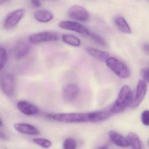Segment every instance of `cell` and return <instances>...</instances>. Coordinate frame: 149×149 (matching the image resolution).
I'll return each mask as SVG.
<instances>
[{
  "mask_svg": "<svg viewBox=\"0 0 149 149\" xmlns=\"http://www.w3.org/2000/svg\"><path fill=\"white\" fill-rule=\"evenodd\" d=\"M95 117V112L89 113H63L56 114L52 116L54 120L65 123L93 122Z\"/></svg>",
  "mask_w": 149,
  "mask_h": 149,
  "instance_id": "1",
  "label": "cell"
},
{
  "mask_svg": "<svg viewBox=\"0 0 149 149\" xmlns=\"http://www.w3.org/2000/svg\"><path fill=\"white\" fill-rule=\"evenodd\" d=\"M133 100V93L129 87L125 85L122 87L116 101L110 108L112 113H118L124 111L131 104Z\"/></svg>",
  "mask_w": 149,
  "mask_h": 149,
  "instance_id": "2",
  "label": "cell"
},
{
  "mask_svg": "<svg viewBox=\"0 0 149 149\" xmlns=\"http://www.w3.org/2000/svg\"><path fill=\"white\" fill-rule=\"evenodd\" d=\"M105 61L108 67L116 75L121 78H129L130 75V71L122 61L113 57H109Z\"/></svg>",
  "mask_w": 149,
  "mask_h": 149,
  "instance_id": "3",
  "label": "cell"
},
{
  "mask_svg": "<svg viewBox=\"0 0 149 149\" xmlns=\"http://www.w3.org/2000/svg\"><path fill=\"white\" fill-rule=\"evenodd\" d=\"M25 11L24 9H18L8 14L3 22L4 29H10L15 27L24 16Z\"/></svg>",
  "mask_w": 149,
  "mask_h": 149,
  "instance_id": "4",
  "label": "cell"
},
{
  "mask_svg": "<svg viewBox=\"0 0 149 149\" xmlns=\"http://www.w3.org/2000/svg\"><path fill=\"white\" fill-rule=\"evenodd\" d=\"M0 87L4 94L9 97L15 93V79L11 73L5 74L0 78Z\"/></svg>",
  "mask_w": 149,
  "mask_h": 149,
  "instance_id": "5",
  "label": "cell"
},
{
  "mask_svg": "<svg viewBox=\"0 0 149 149\" xmlns=\"http://www.w3.org/2000/svg\"><path fill=\"white\" fill-rule=\"evenodd\" d=\"M59 36L52 31H42L32 34L29 38L31 43L38 44L44 42L56 41L58 40Z\"/></svg>",
  "mask_w": 149,
  "mask_h": 149,
  "instance_id": "6",
  "label": "cell"
},
{
  "mask_svg": "<svg viewBox=\"0 0 149 149\" xmlns=\"http://www.w3.org/2000/svg\"><path fill=\"white\" fill-rule=\"evenodd\" d=\"M58 26L63 29L75 31L82 35L90 36L91 34V32L86 27L78 22L62 21L59 23Z\"/></svg>",
  "mask_w": 149,
  "mask_h": 149,
  "instance_id": "7",
  "label": "cell"
},
{
  "mask_svg": "<svg viewBox=\"0 0 149 149\" xmlns=\"http://www.w3.org/2000/svg\"><path fill=\"white\" fill-rule=\"evenodd\" d=\"M68 15L72 19L81 22L87 21L89 17L87 10L79 5H74L71 7L68 10Z\"/></svg>",
  "mask_w": 149,
  "mask_h": 149,
  "instance_id": "8",
  "label": "cell"
},
{
  "mask_svg": "<svg viewBox=\"0 0 149 149\" xmlns=\"http://www.w3.org/2000/svg\"><path fill=\"white\" fill-rule=\"evenodd\" d=\"M148 85L144 80H140L136 87L135 96L132 100L131 106L133 108L138 107L146 96L148 92Z\"/></svg>",
  "mask_w": 149,
  "mask_h": 149,
  "instance_id": "9",
  "label": "cell"
},
{
  "mask_svg": "<svg viewBox=\"0 0 149 149\" xmlns=\"http://www.w3.org/2000/svg\"><path fill=\"white\" fill-rule=\"evenodd\" d=\"M79 92V88L76 84H68L64 88L63 96L68 101H73L77 98Z\"/></svg>",
  "mask_w": 149,
  "mask_h": 149,
  "instance_id": "10",
  "label": "cell"
},
{
  "mask_svg": "<svg viewBox=\"0 0 149 149\" xmlns=\"http://www.w3.org/2000/svg\"><path fill=\"white\" fill-rule=\"evenodd\" d=\"M15 129L20 134L30 135H37L40 134L37 128L30 124L18 123L14 124Z\"/></svg>",
  "mask_w": 149,
  "mask_h": 149,
  "instance_id": "11",
  "label": "cell"
},
{
  "mask_svg": "<svg viewBox=\"0 0 149 149\" xmlns=\"http://www.w3.org/2000/svg\"><path fill=\"white\" fill-rule=\"evenodd\" d=\"M17 106L19 111L25 115H35L38 113V109L36 106L26 101H19Z\"/></svg>",
  "mask_w": 149,
  "mask_h": 149,
  "instance_id": "12",
  "label": "cell"
},
{
  "mask_svg": "<svg viewBox=\"0 0 149 149\" xmlns=\"http://www.w3.org/2000/svg\"><path fill=\"white\" fill-rule=\"evenodd\" d=\"M108 134L111 141L117 146L123 148H127L129 146L127 139L117 132L110 131L109 132Z\"/></svg>",
  "mask_w": 149,
  "mask_h": 149,
  "instance_id": "13",
  "label": "cell"
},
{
  "mask_svg": "<svg viewBox=\"0 0 149 149\" xmlns=\"http://www.w3.org/2000/svg\"><path fill=\"white\" fill-rule=\"evenodd\" d=\"M30 46L25 42H20L16 45L15 49V55L16 59H22L29 53Z\"/></svg>",
  "mask_w": 149,
  "mask_h": 149,
  "instance_id": "14",
  "label": "cell"
},
{
  "mask_svg": "<svg viewBox=\"0 0 149 149\" xmlns=\"http://www.w3.org/2000/svg\"><path fill=\"white\" fill-rule=\"evenodd\" d=\"M114 23L120 31L126 34H131V28L124 17L122 16H117L115 18Z\"/></svg>",
  "mask_w": 149,
  "mask_h": 149,
  "instance_id": "15",
  "label": "cell"
},
{
  "mask_svg": "<svg viewBox=\"0 0 149 149\" xmlns=\"http://www.w3.org/2000/svg\"><path fill=\"white\" fill-rule=\"evenodd\" d=\"M86 51L88 55L101 61H106L109 57L108 52L95 48L88 47L86 49Z\"/></svg>",
  "mask_w": 149,
  "mask_h": 149,
  "instance_id": "16",
  "label": "cell"
},
{
  "mask_svg": "<svg viewBox=\"0 0 149 149\" xmlns=\"http://www.w3.org/2000/svg\"><path fill=\"white\" fill-rule=\"evenodd\" d=\"M36 20L42 23H46L51 21L53 18L52 13L45 9L39 10L34 13Z\"/></svg>",
  "mask_w": 149,
  "mask_h": 149,
  "instance_id": "17",
  "label": "cell"
},
{
  "mask_svg": "<svg viewBox=\"0 0 149 149\" xmlns=\"http://www.w3.org/2000/svg\"><path fill=\"white\" fill-rule=\"evenodd\" d=\"M127 139L131 149H143L141 141L139 136L134 133L129 134Z\"/></svg>",
  "mask_w": 149,
  "mask_h": 149,
  "instance_id": "18",
  "label": "cell"
},
{
  "mask_svg": "<svg viewBox=\"0 0 149 149\" xmlns=\"http://www.w3.org/2000/svg\"><path fill=\"white\" fill-rule=\"evenodd\" d=\"M62 39L65 43L75 47L79 46L81 44L80 39L77 37L72 34H64L62 36Z\"/></svg>",
  "mask_w": 149,
  "mask_h": 149,
  "instance_id": "19",
  "label": "cell"
},
{
  "mask_svg": "<svg viewBox=\"0 0 149 149\" xmlns=\"http://www.w3.org/2000/svg\"><path fill=\"white\" fill-rule=\"evenodd\" d=\"M112 114L113 113L110 111V108L109 110L95 112V117L93 122H98L104 120L110 117Z\"/></svg>",
  "mask_w": 149,
  "mask_h": 149,
  "instance_id": "20",
  "label": "cell"
},
{
  "mask_svg": "<svg viewBox=\"0 0 149 149\" xmlns=\"http://www.w3.org/2000/svg\"><path fill=\"white\" fill-rule=\"evenodd\" d=\"M8 59V53L6 50L3 47H0V71L6 65Z\"/></svg>",
  "mask_w": 149,
  "mask_h": 149,
  "instance_id": "21",
  "label": "cell"
},
{
  "mask_svg": "<svg viewBox=\"0 0 149 149\" xmlns=\"http://www.w3.org/2000/svg\"><path fill=\"white\" fill-rule=\"evenodd\" d=\"M33 142L37 145L45 148H48L52 145V143L50 141L43 138H35L33 140Z\"/></svg>",
  "mask_w": 149,
  "mask_h": 149,
  "instance_id": "22",
  "label": "cell"
},
{
  "mask_svg": "<svg viewBox=\"0 0 149 149\" xmlns=\"http://www.w3.org/2000/svg\"><path fill=\"white\" fill-rule=\"evenodd\" d=\"M77 143L73 138H69L65 139L63 143L64 149H76Z\"/></svg>",
  "mask_w": 149,
  "mask_h": 149,
  "instance_id": "23",
  "label": "cell"
},
{
  "mask_svg": "<svg viewBox=\"0 0 149 149\" xmlns=\"http://www.w3.org/2000/svg\"><path fill=\"white\" fill-rule=\"evenodd\" d=\"M90 36L92 39L96 43L101 45V46H107V42L101 36H100L98 34H95V33H92L90 34Z\"/></svg>",
  "mask_w": 149,
  "mask_h": 149,
  "instance_id": "24",
  "label": "cell"
},
{
  "mask_svg": "<svg viewBox=\"0 0 149 149\" xmlns=\"http://www.w3.org/2000/svg\"><path fill=\"white\" fill-rule=\"evenodd\" d=\"M142 123L145 126H149V111L146 110L143 112L141 115Z\"/></svg>",
  "mask_w": 149,
  "mask_h": 149,
  "instance_id": "25",
  "label": "cell"
},
{
  "mask_svg": "<svg viewBox=\"0 0 149 149\" xmlns=\"http://www.w3.org/2000/svg\"><path fill=\"white\" fill-rule=\"evenodd\" d=\"M141 75L144 80L149 83V68L147 67L142 69Z\"/></svg>",
  "mask_w": 149,
  "mask_h": 149,
  "instance_id": "26",
  "label": "cell"
},
{
  "mask_svg": "<svg viewBox=\"0 0 149 149\" xmlns=\"http://www.w3.org/2000/svg\"><path fill=\"white\" fill-rule=\"evenodd\" d=\"M31 3L32 5L36 8H39L42 5L41 1L38 0H33L31 1Z\"/></svg>",
  "mask_w": 149,
  "mask_h": 149,
  "instance_id": "27",
  "label": "cell"
},
{
  "mask_svg": "<svg viewBox=\"0 0 149 149\" xmlns=\"http://www.w3.org/2000/svg\"><path fill=\"white\" fill-rule=\"evenodd\" d=\"M143 50L147 54H149V44L145 43L143 45Z\"/></svg>",
  "mask_w": 149,
  "mask_h": 149,
  "instance_id": "28",
  "label": "cell"
},
{
  "mask_svg": "<svg viewBox=\"0 0 149 149\" xmlns=\"http://www.w3.org/2000/svg\"><path fill=\"white\" fill-rule=\"evenodd\" d=\"M97 149H109V148L107 145H105L99 147Z\"/></svg>",
  "mask_w": 149,
  "mask_h": 149,
  "instance_id": "29",
  "label": "cell"
},
{
  "mask_svg": "<svg viewBox=\"0 0 149 149\" xmlns=\"http://www.w3.org/2000/svg\"><path fill=\"white\" fill-rule=\"evenodd\" d=\"M6 138V136L0 130V138L1 139H5Z\"/></svg>",
  "mask_w": 149,
  "mask_h": 149,
  "instance_id": "30",
  "label": "cell"
},
{
  "mask_svg": "<svg viewBox=\"0 0 149 149\" xmlns=\"http://www.w3.org/2000/svg\"><path fill=\"white\" fill-rule=\"evenodd\" d=\"M7 2V1H0V4H3V3H4L6 2Z\"/></svg>",
  "mask_w": 149,
  "mask_h": 149,
  "instance_id": "31",
  "label": "cell"
},
{
  "mask_svg": "<svg viewBox=\"0 0 149 149\" xmlns=\"http://www.w3.org/2000/svg\"><path fill=\"white\" fill-rule=\"evenodd\" d=\"M2 122L1 120L0 119V126H2Z\"/></svg>",
  "mask_w": 149,
  "mask_h": 149,
  "instance_id": "32",
  "label": "cell"
},
{
  "mask_svg": "<svg viewBox=\"0 0 149 149\" xmlns=\"http://www.w3.org/2000/svg\"></svg>",
  "mask_w": 149,
  "mask_h": 149,
  "instance_id": "33",
  "label": "cell"
}]
</instances>
